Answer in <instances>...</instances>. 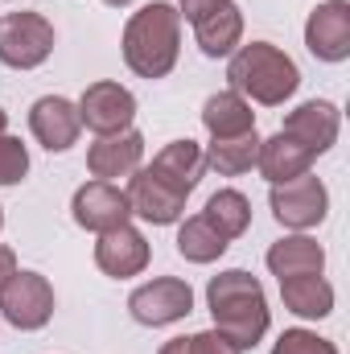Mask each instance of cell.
<instances>
[{
  "instance_id": "13",
  "label": "cell",
  "mask_w": 350,
  "mask_h": 354,
  "mask_svg": "<svg viewBox=\"0 0 350 354\" xmlns=\"http://www.w3.org/2000/svg\"><path fill=\"white\" fill-rule=\"evenodd\" d=\"M153 260V248H149V239L132 227V223H124V227H116V231H103L99 239H95V268L103 272V276H111V280H132V276H140L145 268Z\"/></svg>"
},
{
  "instance_id": "19",
  "label": "cell",
  "mask_w": 350,
  "mask_h": 354,
  "mask_svg": "<svg viewBox=\"0 0 350 354\" xmlns=\"http://www.w3.org/2000/svg\"><path fill=\"white\" fill-rule=\"evenodd\" d=\"M202 128L210 132V140H227V136H243L256 132V111L239 91H219L202 103Z\"/></svg>"
},
{
  "instance_id": "7",
  "label": "cell",
  "mask_w": 350,
  "mask_h": 354,
  "mask_svg": "<svg viewBox=\"0 0 350 354\" xmlns=\"http://www.w3.org/2000/svg\"><path fill=\"white\" fill-rule=\"evenodd\" d=\"M128 313H132L136 326H149V330L174 326V322H181V317L194 313V288H190L181 276H157V280L132 288Z\"/></svg>"
},
{
  "instance_id": "27",
  "label": "cell",
  "mask_w": 350,
  "mask_h": 354,
  "mask_svg": "<svg viewBox=\"0 0 350 354\" xmlns=\"http://www.w3.org/2000/svg\"><path fill=\"white\" fill-rule=\"evenodd\" d=\"M190 354H243V351H239V346H231V342L210 326V330L190 334Z\"/></svg>"
},
{
  "instance_id": "14",
  "label": "cell",
  "mask_w": 350,
  "mask_h": 354,
  "mask_svg": "<svg viewBox=\"0 0 350 354\" xmlns=\"http://www.w3.org/2000/svg\"><path fill=\"white\" fill-rule=\"evenodd\" d=\"M145 165V136L136 128H124L116 136H95L87 149V174L95 181H124Z\"/></svg>"
},
{
  "instance_id": "23",
  "label": "cell",
  "mask_w": 350,
  "mask_h": 354,
  "mask_svg": "<svg viewBox=\"0 0 350 354\" xmlns=\"http://www.w3.org/2000/svg\"><path fill=\"white\" fill-rule=\"evenodd\" d=\"M206 157V169H214L219 177H243L256 169V157H260V136L256 132H243V136H227V140H210L202 149Z\"/></svg>"
},
{
  "instance_id": "17",
  "label": "cell",
  "mask_w": 350,
  "mask_h": 354,
  "mask_svg": "<svg viewBox=\"0 0 350 354\" xmlns=\"http://www.w3.org/2000/svg\"><path fill=\"white\" fill-rule=\"evenodd\" d=\"M149 174L161 177L169 189L177 194H194V185L202 181L206 174V157H202V145H194V140H169L157 157H153V165H149Z\"/></svg>"
},
{
  "instance_id": "30",
  "label": "cell",
  "mask_w": 350,
  "mask_h": 354,
  "mask_svg": "<svg viewBox=\"0 0 350 354\" xmlns=\"http://www.w3.org/2000/svg\"><path fill=\"white\" fill-rule=\"evenodd\" d=\"M157 354H190V338H169Z\"/></svg>"
},
{
  "instance_id": "15",
  "label": "cell",
  "mask_w": 350,
  "mask_h": 354,
  "mask_svg": "<svg viewBox=\"0 0 350 354\" xmlns=\"http://www.w3.org/2000/svg\"><path fill=\"white\" fill-rule=\"evenodd\" d=\"M124 194H128L132 214L145 218V223H153V227H174V223L185 218V194H177L161 177H153L149 165H140L136 174L128 177V189Z\"/></svg>"
},
{
  "instance_id": "11",
  "label": "cell",
  "mask_w": 350,
  "mask_h": 354,
  "mask_svg": "<svg viewBox=\"0 0 350 354\" xmlns=\"http://www.w3.org/2000/svg\"><path fill=\"white\" fill-rule=\"evenodd\" d=\"M305 50L326 62L338 66L350 58V4L347 0H322L309 21H305Z\"/></svg>"
},
{
  "instance_id": "5",
  "label": "cell",
  "mask_w": 350,
  "mask_h": 354,
  "mask_svg": "<svg viewBox=\"0 0 350 354\" xmlns=\"http://www.w3.org/2000/svg\"><path fill=\"white\" fill-rule=\"evenodd\" d=\"M54 25L42 12H4L0 17V62L12 71H37L54 54Z\"/></svg>"
},
{
  "instance_id": "3",
  "label": "cell",
  "mask_w": 350,
  "mask_h": 354,
  "mask_svg": "<svg viewBox=\"0 0 350 354\" xmlns=\"http://www.w3.org/2000/svg\"><path fill=\"white\" fill-rule=\"evenodd\" d=\"M227 83L231 91H239L248 103L260 107H280L284 99H293L301 87V71L297 62L272 46V41H248L227 58Z\"/></svg>"
},
{
  "instance_id": "18",
  "label": "cell",
  "mask_w": 350,
  "mask_h": 354,
  "mask_svg": "<svg viewBox=\"0 0 350 354\" xmlns=\"http://www.w3.org/2000/svg\"><path fill=\"white\" fill-rule=\"evenodd\" d=\"M280 301L288 313H297L301 322H322L334 313V284L322 276V272H309V276H288L280 280Z\"/></svg>"
},
{
  "instance_id": "10",
  "label": "cell",
  "mask_w": 350,
  "mask_h": 354,
  "mask_svg": "<svg viewBox=\"0 0 350 354\" xmlns=\"http://www.w3.org/2000/svg\"><path fill=\"white\" fill-rule=\"evenodd\" d=\"M288 140H297L301 149H309L313 157L330 153L338 145V132H342V107L330 103V99H305L301 107H293L284 115V128H280Z\"/></svg>"
},
{
  "instance_id": "16",
  "label": "cell",
  "mask_w": 350,
  "mask_h": 354,
  "mask_svg": "<svg viewBox=\"0 0 350 354\" xmlns=\"http://www.w3.org/2000/svg\"><path fill=\"white\" fill-rule=\"evenodd\" d=\"M264 264H268V272H272L276 280L326 272V248H322L309 231H288V235H280V239L268 248Z\"/></svg>"
},
{
  "instance_id": "21",
  "label": "cell",
  "mask_w": 350,
  "mask_h": 354,
  "mask_svg": "<svg viewBox=\"0 0 350 354\" xmlns=\"http://www.w3.org/2000/svg\"><path fill=\"white\" fill-rule=\"evenodd\" d=\"M313 153L309 149H301L297 140H288L284 132H276V136H268L260 140V157H256V169L268 185H280V181H293V177L309 174L313 169Z\"/></svg>"
},
{
  "instance_id": "33",
  "label": "cell",
  "mask_w": 350,
  "mask_h": 354,
  "mask_svg": "<svg viewBox=\"0 0 350 354\" xmlns=\"http://www.w3.org/2000/svg\"><path fill=\"white\" fill-rule=\"evenodd\" d=\"M0 227H4V206H0Z\"/></svg>"
},
{
  "instance_id": "31",
  "label": "cell",
  "mask_w": 350,
  "mask_h": 354,
  "mask_svg": "<svg viewBox=\"0 0 350 354\" xmlns=\"http://www.w3.org/2000/svg\"><path fill=\"white\" fill-rule=\"evenodd\" d=\"M4 132H8V111L0 107V136H4Z\"/></svg>"
},
{
  "instance_id": "6",
  "label": "cell",
  "mask_w": 350,
  "mask_h": 354,
  "mask_svg": "<svg viewBox=\"0 0 350 354\" xmlns=\"http://www.w3.org/2000/svg\"><path fill=\"white\" fill-rule=\"evenodd\" d=\"M268 206H272V218L284 231H313L330 214V189H326L322 177L301 174V177H293V181L272 185L268 189Z\"/></svg>"
},
{
  "instance_id": "26",
  "label": "cell",
  "mask_w": 350,
  "mask_h": 354,
  "mask_svg": "<svg viewBox=\"0 0 350 354\" xmlns=\"http://www.w3.org/2000/svg\"><path fill=\"white\" fill-rule=\"evenodd\" d=\"M29 174V149L21 145V136H0V185H21Z\"/></svg>"
},
{
  "instance_id": "25",
  "label": "cell",
  "mask_w": 350,
  "mask_h": 354,
  "mask_svg": "<svg viewBox=\"0 0 350 354\" xmlns=\"http://www.w3.org/2000/svg\"><path fill=\"white\" fill-rule=\"evenodd\" d=\"M272 354H342L330 338H322L317 330H305V326H293L284 330L276 342H272Z\"/></svg>"
},
{
  "instance_id": "20",
  "label": "cell",
  "mask_w": 350,
  "mask_h": 354,
  "mask_svg": "<svg viewBox=\"0 0 350 354\" xmlns=\"http://www.w3.org/2000/svg\"><path fill=\"white\" fill-rule=\"evenodd\" d=\"M194 41H198V50H202L206 58H231V54L243 46V8L231 0V4H223L219 12L202 17V21L194 25Z\"/></svg>"
},
{
  "instance_id": "28",
  "label": "cell",
  "mask_w": 350,
  "mask_h": 354,
  "mask_svg": "<svg viewBox=\"0 0 350 354\" xmlns=\"http://www.w3.org/2000/svg\"><path fill=\"white\" fill-rule=\"evenodd\" d=\"M223 4H231V0H177V17L181 21H190V25H198L202 17H210V12H219Z\"/></svg>"
},
{
  "instance_id": "1",
  "label": "cell",
  "mask_w": 350,
  "mask_h": 354,
  "mask_svg": "<svg viewBox=\"0 0 350 354\" xmlns=\"http://www.w3.org/2000/svg\"><path fill=\"white\" fill-rule=\"evenodd\" d=\"M206 309H210L214 330L239 351H256L264 334L272 330V309H268L264 284L248 268H227V272L210 276Z\"/></svg>"
},
{
  "instance_id": "24",
  "label": "cell",
  "mask_w": 350,
  "mask_h": 354,
  "mask_svg": "<svg viewBox=\"0 0 350 354\" xmlns=\"http://www.w3.org/2000/svg\"><path fill=\"white\" fill-rule=\"evenodd\" d=\"M202 218H206L223 239H239V235H248V227H252V198H248L243 189H214V194L206 198Z\"/></svg>"
},
{
  "instance_id": "32",
  "label": "cell",
  "mask_w": 350,
  "mask_h": 354,
  "mask_svg": "<svg viewBox=\"0 0 350 354\" xmlns=\"http://www.w3.org/2000/svg\"><path fill=\"white\" fill-rule=\"evenodd\" d=\"M103 4H111V8H128V4H136V0H103Z\"/></svg>"
},
{
  "instance_id": "12",
  "label": "cell",
  "mask_w": 350,
  "mask_h": 354,
  "mask_svg": "<svg viewBox=\"0 0 350 354\" xmlns=\"http://www.w3.org/2000/svg\"><path fill=\"white\" fill-rule=\"evenodd\" d=\"M29 132L33 140L46 149V153H66L79 145V132H83V120H79V107L66 99V95H42L33 107H29Z\"/></svg>"
},
{
  "instance_id": "9",
  "label": "cell",
  "mask_w": 350,
  "mask_h": 354,
  "mask_svg": "<svg viewBox=\"0 0 350 354\" xmlns=\"http://www.w3.org/2000/svg\"><path fill=\"white\" fill-rule=\"evenodd\" d=\"M71 218L91 231V235H103V231H116L132 218V206H128V194L116 185V181H83L71 198Z\"/></svg>"
},
{
  "instance_id": "29",
  "label": "cell",
  "mask_w": 350,
  "mask_h": 354,
  "mask_svg": "<svg viewBox=\"0 0 350 354\" xmlns=\"http://www.w3.org/2000/svg\"><path fill=\"white\" fill-rule=\"evenodd\" d=\"M12 272H17V252H12L8 243H0V284H4Z\"/></svg>"
},
{
  "instance_id": "4",
  "label": "cell",
  "mask_w": 350,
  "mask_h": 354,
  "mask_svg": "<svg viewBox=\"0 0 350 354\" xmlns=\"http://www.w3.org/2000/svg\"><path fill=\"white\" fill-rule=\"evenodd\" d=\"M54 284L42 276V272H29V268H17L4 284H0V322H8L12 330L21 334H37L50 326L54 317Z\"/></svg>"
},
{
  "instance_id": "8",
  "label": "cell",
  "mask_w": 350,
  "mask_h": 354,
  "mask_svg": "<svg viewBox=\"0 0 350 354\" xmlns=\"http://www.w3.org/2000/svg\"><path fill=\"white\" fill-rule=\"evenodd\" d=\"M75 107H79L83 128L95 132V136H116V132L132 128V120H136V95L124 87V83H116V79L91 83V87L79 95Z\"/></svg>"
},
{
  "instance_id": "22",
  "label": "cell",
  "mask_w": 350,
  "mask_h": 354,
  "mask_svg": "<svg viewBox=\"0 0 350 354\" xmlns=\"http://www.w3.org/2000/svg\"><path fill=\"white\" fill-rule=\"evenodd\" d=\"M227 248H231V239H223L202 214H190L177 223V256L185 264H214L227 256Z\"/></svg>"
},
{
  "instance_id": "2",
  "label": "cell",
  "mask_w": 350,
  "mask_h": 354,
  "mask_svg": "<svg viewBox=\"0 0 350 354\" xmlns=\"http://www.w3.org/2000/svg\"><path fill=\"white\" fill-rule=\"evenodd\" d=\"M120 54L136 79H149V83L165 79L177 66V54H181V17H177L174 4L153 0V4L136 8L124 25Z\"/></svg>"
}]
</instances>
